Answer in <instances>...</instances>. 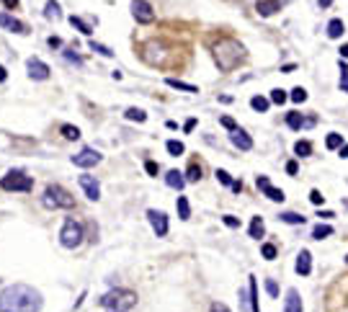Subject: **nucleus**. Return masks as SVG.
Returning a JSON list of instances; mask_svg holds the SVG:
<instances>
[{
  "label": "nucleus",
  "mask_w": 348,
  "mask_h": 312,
  "mask_svg": "<svg viewBox=\"0 0 348 312\" xmlns=\"http://www.w3.org/2000/svg\"><path fill=\"white\" fill-rule=\"evenodd\" d=\"M41 305V294L26 284H13L0 294V312H39Z\"/></svg>",
  "instance_id": "f257e3e1"
},
{
  "label": "nucleus",
  "mask_w": 348,
  "mask_h": 312,
  "mask_svg": "<svg viewBox=\"0 0 348 312\" xmlns=\"http://www.w3.org/2000/svg\"><path fill=\"white\" fill-rule=\"evenodd\" d=\"M243 57H245V49H243L240 42H235V39H219L214 44V60H217L219 70H225V72L235 70L243 62Z\"/></svg>",
  "instance_id": "f03ea898"
},
{
  "label": "nucleus",
  "mask_w": 348,
  "mask_h": 312,
  "mask_svg": "<svg viewBox=\"0 0 348 312\" xmlns=\"http://www.w3.org/2000/svg\"><path fill=\"white\" fill-rule=\"evenodd\" d=\"M98 305L106 312H129L137 305V294L129 289H111L98 299Z\"/></svg>",
  "instance_id": "7ed1b4c3"
},
{
  "label": "nucleus",
  "mask_w": 348,
  "mask_h": 312,
  "mask_svg": "<svg viewBox=\"0 0 348 312\" xmlns=\"http://www.w3.org/2000/svg\"><path fill=\"white\" fill-rule=\"evenodd\" d=\"M41 204L47 209H72V207H75V199H72L62 186L49 183L47 191H44V196H41Z\"/></svg>",
  "instance_id": "20e7f679"
},
{
  "label": "nucleus",
  "mask_w": 348,
  "mask_h": 312,
  "mask_svg": "<svg viewBox=\"0 0 348 312\" xmlns=\"http://www.w3.org/2000/svg\"><path fill=\"white\" fill-rule=\"evenodd\" d=\"M0 188L3 191H23V194H29L34 188V181L31 176H26L23 170H8L3 178H0Z\"/></svg>",
  "instance_id": "39448f33"
},
{
  "label": "nucleus",
  "mask_w": 348,
  "mask_h": 312,
  "mask_svg": "<svg viewBox=\"0 0 348 312\" xmlns=\"http://www.w3.org/2000/svg\"><path fill=\"white\" fill-rule=\"evenodd\" d=\"M60 243L65 248H78L80 243H83V225L75 222V219H65V225H62L60 230Z\"/></svg>",
  "instance_id": "423d86ee"
},
{
  "label": "nucleus",
  "mask_w": 348,
  "mask_h": 312,
  "mask_svg": "<svg viewBox=\"0 0 348 312\" xmlns=\"http://www.w3.org/2000/svg\"><path fill=\"white\" fill-rule=\"evenodd\" d=\"M98 163H101V152L93 147H83L78 155H72V165H78V168H96Z\"/></svg>",
  "instance_id": "0eeeda50"
},
{
  "label": "nucleus",
  "mask_w": 348,
  "mask_h": 312,
  "mask_svg": "<svg viewBox=\"0 0 348 312\" xmlns=\"http://www.w3.org/2000/svg\"><path fill=\"white\" fill-rule=\"evenodd\" d=\"M132 13L140 23H152L155 21V13H152V5L147 0H132Z\"/></svg>",
  "instance_id": "6e6552de"
},
{
  "label": "nucleus",
  "mask_w": 348,
  "mask_h": 312,
  "mask_svg": "<svg viewBox=\"0 0 348 312\" xmlns=\"http://www.w3.org/2000/svg\"><path fill=\"white\" fill-rule=\"evenodd\" d=\"M26 70H29V78H34V80H47L49 72H52L47 62H41L39 57H31L26 62Z\"/></svg>",
  "instance_id": "1a4fd4ad"
},
{
  "label": "nucleus",
  "mask_w": 348,
  "mask_h": 312,
  "mask_svg": "<svg viewBox=\"0 0 348 312\" xmlns=\"http://www.w3.org/2000/svg\"><path fill=\"white\" fill-rule=\"evenodd\" d=\"M147 219H150V225H152V230L158 232V237H165L168 235V217L158 212V209H147Z\"/></svg>",
  "instance_id": "9d476101"
},
{
  "label": "nucleus",
  "mask_w": 348,
  "mask_h": 312,
  "mask_svg": "<svg viewBox=\"0 0 348 312\" xmlns=\"http://www.w3.org/2000/svg\"><path fill=\"white\" fill-rule=\"evenodd\" d=\"M78 183H80V188L85 191V196L90 199V201H98V196H101V186H98V181H96V176H80L78 178Z\"/></svg>",
  "instance_id": "9b49d317"
},
{
  "label": "nucleus",
  "mask_w": 348,
  "mask_h": 312,
  "mask_svg": "<svg viewBox=\"0 0 348 312\" xmlns=\"http://www.w3.org/2000/svg\"><path fill=\"white\" fill-rule=\"evenodd\" d=\"M0 26H3V29H8V31H13V34H29L26 23H21L18 18L8 16V13H0Z\"/></svg>",
  "instance_id": "f8f14e48"
},
{
  "label": "nucleus",
  "mask_w": 348,
  "mask_h": 312,
  "mask_svg": "<svg viewBox=\"0 0 348 312\" xmlns=\"http://www.w3.org/2000/svg\"><path fill=\"white\" fill-rule=\"evenodd\" d=\"M297 273L299 276H309V271H312V255H309V250H302L297 255Z\"/></svg>",
  "instance_id": "ddd939ff"
},
{
  "label": "nucleus",
  "mask_w": 348,
  "mask_h": 312,
  "mask_svg": "<svg viewBox=\"0 0 348 312\" xmlns=\"http://www.w3.org/2000/svg\"><path fill=\"white\" fill-rule=\"evenodd\" d=\"M284 312H302V297L297 289L287 291V299H284Z\"/></svg>",
  "instance_id": "4468645a"
},
{
  "label": "nucleus",
  "mask_w": 348,
  "mask_h": 312,
  "mask_svg": "<svg viewBox=\"0 0 348 312\" xmlns=\"http://www.w3.org/2000/svg\"><path fill=\"white\" fill-rule=\"evenodd\" d=\"M230 140H232V145L235 147H240V150H253V140L248 134H245L243 129H235V132H230Z\"/></svg>",
  "instance_id": "2eb2a0df"
},
{
  "label": "nucleus",
  "mask_w": 348,
  "mask_h": 312,
  "mask_svg": "<svg viewBox=\"0 0 348 312\" xmlns=\"http://www.w3.org/2000/svg\"><path fill=\"white\" fill-rule=\"evenodd\" d=\"M255 11H258V16H273L276 11H281V0H258Z\"/></svg>",
  "instance_id": "dca6fc26"
},
{
  "label": "nucleus",
  "mask_w": 348,
  "mask_h": 312,
  "mask_svg": "<svg viewBox=\"0 0 348 312\" xmlns=\"http://www.w3.org/2000/svg\"><path fill=\"white\" fill-rule=\"evenodd\" d=\"M186 173H178V170H168V176H165V183L170 188H176V191H181L183 186H186Z\"/></svg>",
  "instance_id": "f3484780"
},
{
  "label": "nucleus",
  "mask_w": 348,
  "mask_h": 312,
  "mask_svg": "<svg viewBox=\"0 0 348 312\" xmlns=\"http://www.w3.org/2000/svg\"><path fill=\"white\" fill-rule=\"evenodd\" d=\"M343 21H341V18H333V21L330 23H328V36H330V39H341V36H343Z\"/></svg>",
  "instance_id": "a211bd4d"
},
{
  "label": "nucleus",
  "mask_w": 348,
  "mask_h": 312,
  "mask_svg": "<svg viewBox=\"0 0 348 312\" xmlns=\"http://www.w3.org/2000/svg\"><path fill=\"white\" fill-rule=\"evenodd\" d=\"M250 310L253 312H261V305H258V281H255V276H250Z\"/></svg>",
  "instance_id": "6ab92c4d"
},
{
  "label": "nucleus",
  "mask_w": 348,
  "mask_h": 312,
  "mask_svg": "<svg viewBox=\"0 0 348 312\" xmlns=\"http://www.w3.org/2000/svg\"><path fill=\"white\" fill-rule=\"evenodd\" d=\"M266 232V225H263V219L261 217H253V222H250V237H255V240H261Z\"/></svg>",
  "instance_id": "aec40b11"
},
{
  "label": "nucleus",
  "mask_w": 348,
  "mask_h": 312,
  "mask_svg": "<svg viewBox=\"0 0 348 312\" xmlns=\"http://www.w3.org/2000/svg\"><path fill=\"white\" fill-rule=\"evenodd\" d=\"M168 85H170V88H176V90H186V93H199V88H196V85H188V83L176 80V78H168Z\"/></svg>",
  "instance_id": "412c9836"
},
{
  "label": "nucleus",
  "mask_w": 348,
  "mask_h": 312,
  "mask_svg": "<svg viewBox=\"0 0 348 312\" xmlns=\"http://www.w3.org/2000/svg\"><path fill=\"white\" fill-rule=\"evenodd\" d=\"M250 106L255 108V111H268V106H271V98H263V96H253L250 98Z\"/></svg>",
  "instance_id": "4be33fe9"
},
{
  "label": "nucleus",
  "mask_w": 348,
  "mask_h": 312,
  "mask_svg": "<svg viewBox=\"0 0 348 312\" xmlns=\"http://www.w3.org/2000/svg\"><path fill=\"white\" fill-rule=\"evenodd\" d=\"M176 209H178V217H181V219H188V217H191V207H188V199H186V196H178Z\"/></svg>",
  "instance_id": "5701e85b"
},
{
  "label": "nucleus",
  "mask_w": 348,
  "mask_h": 312,
  "mask_svg": "<svg viewBox=\"0 0 348 312\" xmlns=\"http://www.w3.org/2000/svg\"><path fill=\"white\" fill-rule=\"evenodd\" d=\"M261 191H263V194L268 196L271 201H284V199H287V196H284V191H281V188H273L271 183H268V186H263Z\"/></svg>",
  "instance_id": "b1692460"
},
{
  "label": "nucleus",
  "mask_w": 348,
  "mask_h": 312,
  "mask_svg": "<svg viewBox=\"0 0 348 312\" xmlns=\"http://www.w3.org/2000/svg\"><path fill=\"white\" fill-rule=\"evenodd\" d=\"M60 132H62L65 140H80V129H78V126H72V124H62Z\"/></svg>",
  "instance_id": "393cba45"
},
{
  "label": "nucleus",
  "mask_w": 348,
  "mask_h": 312,
  "mask_svg": "<svg viewBox=\"0 0 348 312\" xmlns=\"http://www.w3.org/2000/svg\"><path fill=\"white\" fill-rule=\"evenodd\" d=\"M287 124H289V129H302V126H305V119H302V114L291 111V114H287Z\"/></svg>",
  "instance_id": "a878e982"
},
{
  "label": "nucleus",
  "mask_w": 348,
  "mask_h": 312,
  "mask_svg": "<svg viewBox=\"0 0 348 312\" xmlns=\"http://www.w3.org/2000/svg\"><path fill=\"white\" fill-rule=\"evenodd\" d=\"M325 147L328 150H338V147H343V134H328V140H325Z\"/></svg>",
  "instance_id": "bb28decb"
},
{
  "label": "nucleus",
  "mask_w": 348,
  "mask_h": 312,
  "mask_svg": "<svg viewBox=\"0 0 348 312\" xmlns=\"http://www.w3.org/2000/svg\"><path fill=\"white\" fill-rule=\"evenodd\" d=\"M165 150L173 155V158H178V155H183V152H186V147H183V142H178V140H168Z\"/></svg>",
  "instance_id": "cd10ccee"
},
{
  "label": "nucleus",
  "mask_w": 348,
  "mask_h": 312,
  "mask_svg": "<svg viewBox=\"0 0 348 312\" xmlns=\"http://www.w3.org/2000/svg\"><path fill=\"white\" fill-rule=\"evenodd\" d=\"M281 222H287V225H305V217L297 214V212H284Z\"/></svg>",
  "instance_id": "c85d7f7f"
},
{
  "label": "nucleus",
  "mask_w": 348,
  "mask_h": 312,
  "mask_svg": "<svg viewBox=\"0 0 348 312\" xmlns=\"http://www.w3.org/2000/svg\"><path fill=\"white\" fill-rule=\"evenodd\" d=\"M330 235H333V227H330V225H317L315 230H312L315 240H323V237H330Z\"/></svg>",
  "instance_id": "c756f323"
},
{
  "label": "nucleus",
  "mask_w": 348,
  "mask_h": 312,
  "mask_svg": "<svg viewBox=\"0 0 348 312\" xmlns=\"http://www.w3.org/2000/svg\"><path fill=\"white\" fill-rule=\"evenodd\" d=\"M44 16H47V18H60V16H62V13H60V3H57V0H47Z\"/></svg>",
  "instance_id": "7c9ffc66"
},
{
  "label": "nucleus",
  "mask_w": 348,
  "mask_h": 312,
  "mask_svg": "<svg viewBox=\"0 0 348 312\" xmlns=\"http://www.w3.org/2000/svg\"><path fill=\"white\" fill-rule=\"evenodd\" d=\"M199 178H201V165L191 163V165H188V170H186V181H188V183H196Z\"/></svg>",
  "instance_id": "2f4dec72"
},
{
  "label": "nucleus",
  "mask_w": 348,
  "mask_h": 312,
  "mask_svg": "<svg viewBox=\"0 0 348 312\" xmlns=\"http://www.w3.org/2000/svg\"><path fill=\"white\" fill-rule=\"evenodd\" d=\"M126 119H129V122H144V119H147V114L142 111V108H126V114H124Z\"/></svg>",
  "instance_id": "473e14b6"
},
{
  "label": "nucleus",
  "mask_w": 348,
  "mask_h": 312,
  "mask_svg": "<svg viewBox=\"0 0 348 312\" xmlns=\"http://www.w3.org/2000/svg\"><path fill=\"white\" fill-rule=\"evenodd\" d=\"M70 23L75 26V29L80 31V34H85V36H90V26L83 21V18H78V16H70Z\"/></svg>",
  "instance_id": "72a5a7b5"
},
{
  "label": "nucleus",
  "mask_w": 348,
  "mask_h": 312,
  "mask_svg": "<svg viewBox=\"0 0 348 312\" xmlns=\"http://www.w3.org/2000/svg\"><path fill=\"white\" fill-rule=\"evenodd\" d=\"M294 152L299 155V158H307V155L312 152V145H309V142H302V140H299V142L294 145Z\"/></svg>",
  "instance_id": "f704fd0d"
},
{
  "label": "nucleus",
  "mask_w": 348,
  "mask_h": 312,
  "mask_svg": "<svg viewBox=\"0 0 348 312\" xmlns=\"http://www.w3.org/2000/svg\"><path fill=\"white\" fill-rule=\"evenodd\" d=\"M261 253H263L266 261H273V258H276V245H273V243H263Z\"/></svg>",
  "instance_id": "c9c22d12"
},
{
  "label": "nucleus",
  "mask_w": 348,
  "mask_h": 312,
  "mask_svg": "<svg viewBox=\"0 0 348 312\" xmlns=\"http://www.w3.org/2000/svg\"><path fill=\"white\" fill-rule=\"evenodd\" d=\"M287 98H289L287 90H281V88H273V90H271V104H279V106H281Z\"/></svg>",
  "instance_id": "e433bc0d"
},
{
  "label": "nucleus",
  "mask_w": 348,
  "mask_h": 312,
  "mask_svg": "<svg viewBox=\"0 0 348 312\" xmlns=\"http://www.w3.org/2000/svg\"><path fill=\"white\" fill-rule=\"evenodd\" d=\"M289 98L294 101V104H305V101H307V90H305V88H294Z\"/></svg>",
  "instance_id": "4c0bfd02"
},
{
  "label": "nucleus",
  "mask_w": 348,
  "mask_h": 312,
  "mask_svg": "<svg viewBox=\"0 0 348 312\" xmlns=\"http://www.w3.org/2000/svg\"><path fill=\"white\" fill-rule=\"evenodd\" d=\"M214 176H217V181H219V183H225V186H232V178H230V173H227V170L217 168V173H214Z\"/></svg>",
  "instance_id": "58836bf2"
},
{
  "label": "nucleus",
  "mask_w": 348,
  "mask_h": 312,
  "mask_svg": "<svg viewBox=\"0 0 348 312\" xmlns=\"http://www.w3.org/2000/svg\"><path fill=\"white\" fill-rule=\"evenodd\" d=\"M266 291L271 294V299L279 297V287H276V281H273V279H266Z\"/></svg>",
  "instance_id": "ea45409f"
},
{
  "label": "nucleus",
  "mask_w": 348,
  "mask_h": 312,
  "mask_svg": "<svg viewBox=\"0 0 348 312\" xmlns=\"http://www.w3.org/2000/svg\"><path fill=\"white\" fill-rule=\"evenodd\" d=\"M90 49H93V52H98V54H103V57H111V49H108V47H103V44H96V42H90Z\"/></svg>",
  "instance_id": "a19ab883"
},
{
  "label": "nucleus",
  "mask_w": 348,
  "mask_h": 312,
  "mask_svg": "<svg viewBox=\"0 0 348 312\" xmlns=\"http://www.w3.org/2000/svg\"><path fill=\"white\" fill-rule=\"evenodd\" d=\"M341 88L348 93V65H343V60H341Z\"/></svg>",
  "instance_id": "79ce46f5"
},
{
  "label": "nucleus",
  "mask_w": 348,
  "mask_h": 312,
  "mask_svg": "<svg viewBox=\"0 0 348 312\" xmlns=\"http://www.w3.org/2000/svg\"><path fill=\"white\" fill-rule=\"evenodd\" d=\"M219 124L225 126V129H230V132H235L237 129V124H235V119H230V116H222L219 119Z\"/></svg>",
  "instance_id": "37998d69"
},
{
  "label": "nucleus",
  "mask_w": 348,
  "mask_h": 312,
  "mask_svg": "<svg viewBox=\"0 0 348 312\" xmlns=\"http://www.w3.org/2000/svg\"><path fill=\"white\" fill-rule=\"evenodd\" d=\"M309 201H312V204H323V201H325V196L320 194L317 188H312V191H309Z\"/></svg>",
  "instance_id": "c03bdc74"
},
{
  "label": "nucleus",
  "mask_w": 348,
  "mask_h": 312,
  "mask_svg": "<svg viewBox=\"0 0 348 312\" xmlns=\"http://www.w3.org/2000/svg\"><path fill=\"white\" fill-rule=\"evenodd\" d=\"M222 219H225V225H227V227H240V219L232 217V214H225Z\"/></svg>",
  "instance_id": "a18cd8bd"
},
{
  "label": "nucleus",
  "mask_w": 348,
  "mask_h": 312,
  "mask_svg": "<svg viewBox=\"0 0 348 312\" xmlns=\"http://www.w3.org/2000/svg\"><path fill=\"white\" fill-rule=\"evenodd\" d=\"M144 170L150 173V176H158V163H152V160H147L144 163Z\"/></svg>",
  "instance_id": "49530a36"
},
{
  "label": "nucleus",
  "mask_w": 348,
  "mask_h": 312,
  "mask_svg": "<svg viewBox=\"0 0 348 312\" xmlns=\"http://www.w3.org/2000/svg\"><path fill=\"white\" fill-rule=\"evenodd\" d=\"M297 170H299V165H297L294 160H289V163H287V173H289V176H294Z\"/></svg>",
  "instance_id": "de8ad7c7"
},
{
  "label": "nucleus",
  "mask_w": 348,
  "mask_h": 312,
  "mask_svg": "<svg viewBox=\"0 0 348 312\" xmlns=\"http://www.w3.org/2000/svg\"><path fill=\"white\" fill-rule=\"evenodd\" d=\"M49 47H52V49H60V47H62V39H57V36H49Z\"/></svg>",
  "instance_id": "09e8293b"
},
{
  "label": "nucleus",
  "mask_w": 348,
  "mask_h": 312,
  "mask_svg": "<svg viewBox=\"0 0 348 312\" xmlns=\"http://www.w3.org/2000/svg\"><path fill=\"white\" fill-rule=\"evenodd\" d=\"M212 312H230V310H227V305H222V302H214V305H212Z\"/></svg>",
  "instance_id": "8fccbe9b"
},
{
  "label": "nucleus",
  "mask_w": 348,
  "mask_h": 312,
  "mask_svg": "<svg viewBox=\"0 0 348 312\" xmlns=\"http://www.w3.org/2000/svg\"><path fill=\"white\" fill-rule=\"evenodd\" d=\"M194 126H196V119H188V122H186V126H183V129H186V132H191V129H194Z\"/></svg>",
  "instance_id": "3c124183"
},
{
  "label": "nucleus",
  "mask_w": 348,
  "mask_h": 312,
  "mask_svg": "<svg viewBox=\"0 0 348 312\" xmlns=\"http://www.w3.org/2000/svg\"><path fill=\"white\" fill-rule=\"evenodd\" d=\"M232 191H235V194H240V191H243V183H240V181H232Z\"/></svg>",
  "instance_id": "603ef678"
},
{
  "label": "nucleus",
  "mask_w": 348,
  "mask_h": 312,
  "mask_svg": "<svg viewBox=\"0 0 348 312\" xmlns=\"http://www.w3.org/2000/svg\"><path fill=\"white\" fill-rule=\"evenodd\" d=\"M317 5H320V8H330L333 0H317Z\"/></svg>",
  "instance_id": "864d4df0"
},
{
  "label": "nucleus",
  "mask_w": 348,
  "mask_h": 312,
  "mask_svg": "<svg viewBox=\"0 0 348 312\" xmlns=\"http://www.w3.org/2000/svg\"><path fill=\"white\" fill-rule=\"evenodd\" d=\"M3 5H5V8H16L18 0H3Z\"/></svg>",
  "instance_id": "5fc2aeb1"
},
{
  "label": "nucleus",
  "mask_w": 348,
  "mask_h": 312,
  "mask_svg": "<svg viewBox=\"0 0 348 312\" xmlns=\"http://www.w3.org/2000/svg\"><path fill=\"white\" fill-rule=\"evenodd\" d=\"M317 217H323V219H330V217H335V214H333V212H328V209H325V212H320Z\"/></svg>",
  "instance_id": "6e6d98bb"
},
{
  "label": "nucleus",
  "mask_w": 348,
  "mask_h": 312,
  "mask_svg": "<svg viewBox=\"0 0 348 312\" xmlns=\"http://www.w3.org/2000/svg\"><path fill=\"white\" fill-rule=\"evenodd\" d=\"M5 78H8V70H5V67H3V65H0V83H3V80H5Z\"/></svg>",
  "instance_id": "4d7b16f0"
},
{
  "label": "nucleus",
  "mask_w": 348,
  "mask_h": 312,
  "mask_svg": "<svg viewBox=\"0 0 348 312\" xmlns=\"http://www.w3.org/2000/svg\"><path fill=\"white\" fill-rule=\"evenodd\" d=\"M341 57H348V44H343V47H341Z\"/></svg>",
  "instance_id": "13d9d810"
},
{
  "label": "nucleus",
  "mask_w": 348,
  "mask_h": 312,
  "mask_svg": "<svg viewBox=\"0 0 348 312\" xmlns=\"http://www.w3.org/2000/svg\"><path fill=\"white\" fill-rule=\"evenodd\" d=\"M341 158H348V145H343V147H341Z\"/></svg>",
  "instance_id": "bf43d9fd"
},
{
  "label": "nucleus",
  "mask_w": 348,
  "mask_h": 312,
  "mask_svg": "<svg viewBox=\"0 0 348 312\" xmlns=\"http://www.w3.org/2000/svg\"><path fill=\"white\" fill-rule=\"evenodd\" d=\"M346 266H348V258H346Z\"/></svg>",
  "instance_id": "052dcab7"
}]
</instances>
